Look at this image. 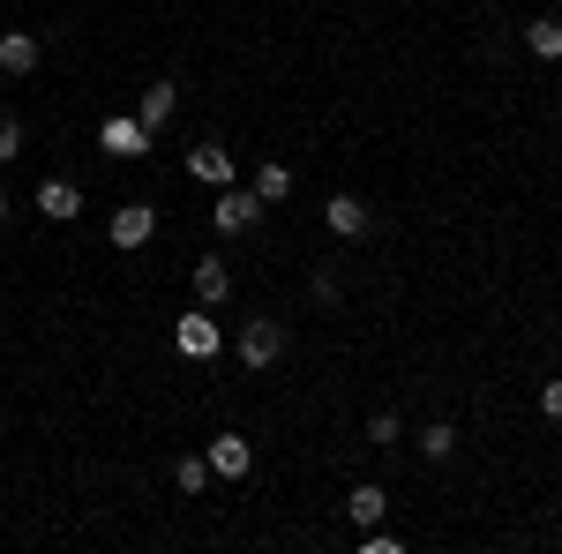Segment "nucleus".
<instances>
[{"mask_svg":"<svg viewBox=\"0 0 562 554\" xmlns=\"http://www.w3.org/2000/svg\"><path fill=\"white\" fill-rule=\"evenodd\" d=\"M98 150H105V158H143V150H150V128L128 121V113H113V121L98 128Z\"/></svg>","mask_w":562,"mask_h":554,"instance_id":"1","label":"nucleus"},{"mask_svg":"<svg viewBox=\"0 0 562 554\" xmlns=\"http://www.w3.org/2000/svg\"><path fill=\"white\" fill-rule=\"evenodd\" d=\"M285 352V323H240V368H270Z\"/></svg>","mask_w":562,"mask_h":554,"instance_id":"2","label":"nucleus"},{"mask_svg":"<svg viewBox=\"0 0 562 554\" xmlns=\"http://www.w3.org/2000/svg\"><path fill=\"white\" fill-rule=\"evenodd\" d=\"M173 344H180V360H217V323L211 315H180V330H173Z\"/></svg>","mask_w":562,"mask_h":554,"instance_id":"3","label":"nucleus"},{"mask_svg":"<svg viewBox=\"0 0 562 554\" xmlns=\"http://www.w3.org/2000/svg\"><path fill=\"white\" fill-rule=\"evenodd\" d=\"M150 233H158V211L150 203H121L113 211V248H143Z\"/></svg>","mask_w":562,"mask_h":554,"instance_id":"4","label":"nucleus"},{"mask_svg":"<svg viewBox=\"0 0 562 554\" xmlns=\"http://www.w3.org/2000/svg\"><path fill=\"white\" fill-rule=\"evenodd\" d=\"M38 211L53 217V225H68V217H83V188L53 172V180H45V188H38Z\"/></svg>","mask_w":562,"mask_h":554,"instance_id":"5","label":"nucleus"},{"mask_svg":"<svg viewBox=\"0 0 562 554\" xmlns=\"http://www.w3.org/2000/svg\"><path fill=\"white\" fill-rule=\"evenodd\" d=\"M211 217H217V233H248V225L262 217V195H256V188H248V195L233 188V195H225V203H217Z\"/></svg>","mask_w":562,"mask_h":554,"instance_id":"6","label":"nucleus"},{"mask_svg":"<svg viewBox=\"0 0 562 554\" xmlns=\"http://www.w3.org/2000/svg\"><path fill=\"white\" fill-rule=\"evenodd\" d=\"M323 217H330V233H338V240H360V233H368V203H360V195H330Z\"/></svg>","mask_w":562,"mask_h":554,"instance_id":"7","label":"nucleus"},{"mask_svg":"<svg viewBox=\"0 0 562 554\" xmlns=\"http://www.w3.org/2000/svg\"><path fill=\"white\" fill-rule=\"evenodd\" d=\"M248 465H256V450H248L240 434H217V442H211V472H217V479H240Z\"/></svg>","mask_w":562,"mask_h":554,"instance_id":"8","label":"nucleus"},{"mask_svg":"<svg viewBox=\"0 0 562 554\" xmlns=\"http://www.w3.org/2000/svg\"><path fill=\"white\" fill-rule=\"evenodd\" d=\"M173 113H180V90L173 83H150V90H143V105H135V121H143V128H166Z\"/></svg>","mask_w":562,"mask_h":554,"instance_id":"9","label":"nucleus"},{"mask_svg":"<svg viewBox=\"0 0 562 554\" xmlns=\"http://www.w3.org/2000/svg\"><path fill=\"white\" fill-rule=\"evenodd\" d=\"M0 68H8V76H31V68H38V38H31V31H8V38H0Z\"/></svg>","mask_w":562,"mask_h":554,"instance_id":"10","label":"nucleus"},{"mask_svg":"<svg viewBox=\"0 0 562 554\" xmlns=\"http://www.w3.org/2000/svg\"><path fill=\"white\" fill-rule=\"evenodd\" d=\"M188 166H195V180H211V188H225V180H233V150H225V143H203V150H195Z\"/></svg>","mask_w":562,"mask_h":554,"instance_id":"11","label":"nucleus"},{"mask_svg":"<svg viewBox=\"0 0 562 554\" xmlns=\"http://www.w3.org/2000/svg\"><path fill=\"white\" fill-rule=\"evenodd\" d=\"M195 293H203V299H225V293H233V270L203 256V262H195Z\"/></svg>","mask_w":562,"mask_h":554,"instance_id":"12","label":"nucleus"},{"mask_svg":"<svg viewBox=\"0 0 562 554\" xmlns=\"http://www.w3.org/2000/svg\"><path fill=\"white\" fill-rule=\"evenodd\" d=\"M525 45H532L540 60H562V23H525Z\"/></svg>","mask_w":562,"mask_h":554,"instance_id":"13","label":"nucleus"},{"mask_svg":"<svg viewBox=\"0 0 562 554\" xmlns=\"http://www.w3.org/2000/svg\"><path fill=\"white\" fill-rule=\"evenodd\" d=\"M256 195H262V203H285V195H293V172H285V166H262L256 172Z\"/></svg>","mask_w":562,"mask_h":554,"instance_id":"14","label":"nucleus"},{"mask_svg":"<svg viewBox=\"0 0 562 554\" xmlns=\"http://www.w3.org/2000/svg\"><path fill=\"white\" fill-rule=\"evenodd\" d=\"M450 450H458V427H450V420L420 427V457H450Z\"/></svg>","mask_w":562,"mask_h":554,"instance_id":"15","label":"nucleus"},{"mask_svg":"<svg viewBox=\"0 0 562 554\" xmlns=\"http://www.w3.org/2000/svg\"><path fill=\"white\" fill-rule=\"evenodd\" d=\"M346 510H352V524H375V517H383L390 502H383V487H352V502H346Z\"/></svg>","mask_w":562,"mask_h":554,"instance_id":"16","label":"nucleus"},{"mask_svg":"<svg viewBox=\"0 0 562 554\" xmlns=\"http://www.w3.org/2000/svg\"><path fill=\"white\" fill-rule=\"evenodd\" d=\"M173 479H180V495H203V479H211V457H180Z\"/></svg>","mask_w":562,"mask_h":554,"instance_id":"17","label":"nucleus"},{"mask_svg":"<svg viewBox=\"0 0 562 554\" xmlns=\"http://www.w3.org/2000/svg\"><path fill=\"white\" fill-rule=\"evenodd\" d=\"M368 442L390 450V442H397V412H375V420H368Z\"/></svg>","mask_w":562,"mask_h":554,"instance_id":"18","label":"nucleus"},{"mask_svg":"<svg viewBox=\"0 0 562 554\" xmlns=\"http://www.w3.org/2000/svg\"><path fill=\"white\" fill-rule=\"evenodd\" d=\"M8 158H23V128H15V121H0V166H8Z\"/></svg>","mask_w":562,"mask_h":554,"instance_id":"19","label":"nucleus"},{"mask_svg":"<svg viewBox=\"0 0 562 554\" xmlns=\"http://www.w3.org/2000/svg\"><path fill=\"white\" fill-rule=\"evenodd\" d=\"M540 412H548V420H562V375H555V383H540Z\"/></svg>","mask_w":562,"mask_h":554,"instance_id":"20","label":"nucleus"},{"mask_svg":"<svg viewBox=\"0 0 562 554\" xmlns=\"http://www.w3.org/2000/svg\"><path fill=\"white\" fill-rule=\"evenodd\" d=\"M0 225H8V195H0Z\"/></svg>","mask_w":562,"mask_h":554,"instance_id":"21","label":"nucleus"}]
</instances>
